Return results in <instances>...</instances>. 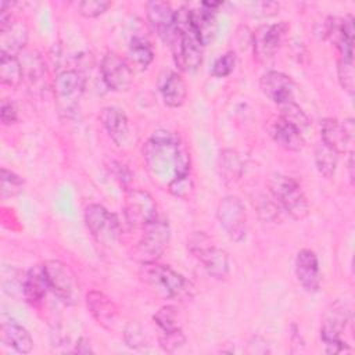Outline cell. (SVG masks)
<instances>
[{"label":"cell","instance_id":"obj_41","mask_svg":"<svg viewBox=\"0 0 355 355\" xmlns=\"http://www.w3.org/2000/svg\"><path fill=\"white\" fill-rule=\"evenodd\" d=\"M0 118H1L3 125H11V123L17 122V119H18V111H17L15 104H14L11 100H8V98L1 100Z\"/></svg>","mask_w":355,"mask_h":355},{"label":"cell","instance_id":"obj_36","mask_svg":"<svg viewBox=\"0 0 355 355\" xmlns=\"http://www.w3.org/2000/svg\"><path fill=\"white\" fill-rule=\"evenodd\" d=\"M194 190V184L190 175L176 176L168 183V191L178 198H189Z\"/></svg>","mask_w":355,"mask_h":355},{"label":"cell","instance_id":"obj_8","mask_svg":"<svg viewBox=\"0 0 355 355\" xmlns=\"http://www.w3.org/2000/svg\"><path fill=\"white\" fill-rule=\"evenodd\" d=\"M171 240V226L168 220L157 218L143 227V234L133 250V258L143 262L157 261Z\"/></svg>","mask_w":355,"mask_h":355},{"label":"cell","instance_id":"obj_4","mask_svg":"<svg viewBox=\"0 0 355 355\" xmlns=\"http://www.w3.org/2000/svg\"><path fill=\"white\" fill-rule=\"evenodd\" d=\"M139 275L148 287L166 298L182 297L187 294L190 288V283L180 273L155 261L143 262Z\"/></svg>","mask_w":355,"mask_h":355},{"label":"cell","instance_id":"obj_1","mask_svg":"<svg viewBox=\"0 0 355 355\" xmlns=\"http://www.w3.org/2000/svg\"><path fill=\"white\" fill-rule=\"evenodd\" d=\"M143 154L154 176L166 179L169 173L172 180L176 176L190 175V154L179 136L169 130H155L144 144Z\"/></svg>","mask_w":355,"mask_h":355},{"label":"cell","instance_id":"obj_20","mask_svg":"<svg viewBox=\"0 0 355 355\" xmlns=\"http://www.w3.org/2000/svg\"><path fill=\"white\" fill-rule=\"evenodd\" d=\"M269 133H270V137L273 139V141L279 147H282L287 151L297 153V151H301L305 146V139H304L302 132L280 116H276L272 121V123L269 126Z\"/></svg>","mask_w":355,"mask_h":355},{"label":"cell","instance_id":"obj_22","mask_svg":"<svg viewBox=\"0 0 355 355\" xmlns=\"http://www.w3.org/2000/svg\"><path fill=\"white\" fill-rule=\"evenodd\" d=\"M49 280L43 265H35L32 266L25 277L22 279V294L26 302L36 306L42 304L44 300L47 291H49Z\"/></svg>","mask_w":355,"mask_h":355},{"label":"cell","instance_id":"obj_31","mask_svg":"<svg viewBox=\"0 0 355 355\" xmlns=\"http://www.w3.org/2000/svg\"><path fill=\"white\" fill-rule=\"evenodd\" d=\"M0 182H1L0 196H1L3 200L21 194L22 190H24V186H25L24 179L19 175H17L15 172H12L7 168H1Z\"/></svg>","mask_w":355,"mask_h":355},{"label":"cell","instance_id":"obj_33","mask_svg":"<svg viewBox=\"0 0 355 355\" xmlns=\"http://www.w3.org/2000/svg\"><path fill=\"white\" fill-rule=\"evenodd\" d=\"M154 322L162 331H169L179 326V312L175 305H164L161 306L155 315L153 316Z\"/></svg>","mask_w":355,"mask_h":355},{"label":"cell","instance_id":"obj_12","mask_svg":"<svg viewBox=\"0 0 355 355\" xmlns=\"http://www.w3.org/2000/svg\"><path fill=\"white\" fill-rule=\"evenodd\" d=\"M125 220L132 227H144L158 218L157 204L153 196L141 189H130L125 194Z\"/></svg>","mask_w":355,"mask_h":355},{"label":"cell","instance_id":"obj_21","mask_svg":"<svg viewBox=\"0 0 355 355\" xmlns=\"http://www.w3.org/2000/svg\"><path fill=\"white\" fill-rule=\"evenodd\" d=\"M100 122L108 136L118 146H122L129 136V122L125 111L119 107H104L100 111Z\"/></svg>","mask_w":355,"mask_h":355},{"label":"cell","instance_id":"obj_24","mask_svg":"<svg viewBox=\"0 0 355 355\" xmlns=\"http://www.w3.org/2000/svg\"><path fill=\"white\" fill-rule=\"evenodd\" d=\"M215 12H216V10L208 8L202 3L198 8L190 10L191 26L202 46L209 44L216 35L218 24H216Z\"/></svg>","mask_w":355,"mask_h":355},{"label":"cell","instance_id":"obj_42","mask_svg":"<svg viewBox=\"0 0 355 355\" xmlns=\"http://www.w3.org/2000/svg\"><path fill=\"white\" fill-rule=\"evenodd\" d=\"M73 351H75V352H78V354H89V352H92L90 341H89L87 338H83V337H82V338H79Z\"/></svg>","mask_w":355,"mask_h":355},{"label":"cell","instance_id":"obj_16","mask_svg":"<svg viewBox=\"0 0 355 355\" xmlns=\"http://www.w3.org/2000/svg\"><path fill=\"white\" fill-rule=\"evenodd\" d=\"M322 141L333 148L336 153H345L348 144L354 136V121L352 118L340 122L336 118H324L320 122Z\"/></svg>","mask_w":355,"mask_h":355},{"label":"cell","instance_id":"obj_23","mask_svg":"<svg viewBox=\"0 0 355 355\" xmlns=\"http://www.w3.org/2000/svg\"><path fill=\"white\" fill-rule=\"evenodd\" d=\"M158 87H159L162 100L168 107L178 108L183 105V103L186 101L187 87L183 78L178 72L165 71L159 76Z\"/></svg>","mask_w":355,"mask_h":355},{"label":"cell","instance_id":"obj_32","mask_svg":"<svg viewBox=\"0 0 355 355\" xmlns=\"http://www.w3.org/2000/svg\"><path fill=\"white\" fill-rule=\"evenodd\" d=\"M280 107V114L279 116L283 118L284 121H287L288 123L294 125L295 128H298L301 132L304 129L308 128L309 125V118L306 116V114L302 111V108L293 101H288V103H284Z\"/></svg>","mask_w":355,"mask_h":355},{"label":"cell","instance_id":"obj_2","mask_svg":"<svg viewBox=\"0 0 355 355\" xmlns=\"http://www.w3.org/2000/svg\"><path fill=\"white\" fill-rule=\"evenodd\" d=\"M268 187L280 209L293 219L302 220L308 216L309 204L297 180L282 173H273L269 178Z\"/></svg>","mask_w":355,"mask_h":355},{"label":"cell","instance_id":"obj_15","mask_svg":"<svg viewBox=\"0 0 355 355\" xmlns=\"http://www.w3.org/2000/svg\"><path fill=\"white\" fill-rule=\"evenodd\" d=\"M147 18L154 32L168 44L176 35V17L166 1H150L146 6Z\"/></svg>","mask_w":355,"mask_h":355},{"label":"cell","instance_id":"obj_9","mask_svg":"<svg viewBox=\"0 0 355 355\" xmlns=\"http://www.w3.org/2000/svg\"><path fill=\"white\" fill-rule=\"evenodd\" d=\"M11 3L1 1L0 4V54L17 55L28 43L29 29L26 24L14 18L8 11Z\"/></svg>","mask_w":355,"mask_h":355},{"label":"cell","instance_id":"obj_11","mask_svg":"<svg viewBox=\"0 0 355 355\" xmlns=\"http://www.w3.org/2000/svg\"><path fill=\"white\" fill-rule=\"evenodd\" d=\"M220 227L232 241H241L247 234V212L237 196H226L220 200L216 211Z\"/></svg>","mask_w":355,"mask_h":355},{"label":"cell","instance_id":"obj_14","mask_svg":"<svg viewBox=\"0 0 355 355\" xmlns=\"http://www.w3.org/2000/svg\"><path fill=\"white\" fill-rule=\"evenodd\" d=\"M101 76L105 86L114 92H125L133 82L130 64L116 53H107L101 61Z\"/></svg>","mask_w":355,"mask_h":355},{"label":"cell","instance_id":"obj_40","mask_svg":"<svg viewBox=\"0 0 355 355\" xmlns=\"http://www.w3.org/2000/svg\"><path fill=\"white\" fill-rule=\"evenodd\" d=\"M258 209H259L258 212L263 220H273L279 215L280 207L276 204V201L270 196V198L269 197L261 198V205L258 207Z\"/></svg>","mask_w":355,"mask_h":355},{"label":"cell","instance_id":"obj_28","mask_svg":"<svg viewBox=\"0 0 355 355\" xmlns=\"http://www.w3.org/2000/svg\"><path fill=\"white\" fill-rule=\"evenodd\" d=\"M0 80L8 87H18L22 83L24 68L17 55L0 54Z\"/></svg>","mask_w":355,"mask_h":355},{"label":"cell","instance_id":"obj_5","mask_svg":"<svg viewBox=\"0 0 355 355\" xmlns=\"http://www.w3.org/2000/svg\"><path fill=\"white\" fill-rule=\"evenodd\" d=\"M85 87L86 78L78 69H64L55 76L53 92L61 116L71 118L76 114Z\"/></svg>","mask_w":355,"mask_h":355},{"label":"cell","instance_id":"obj_17","mask_svg":"<svg viewBox=\"0 0 355 355\" xmlns=\"http://www.w3.org/2000/svg\"><path fill=\"white\" fill-rule=\"evenodd\" d=\"M261 92L277 105L294 100L295 85L293 79L279 71H268L259 79Z\"/></svg>","mask_w":355,"mask_h":355},{"label":"cell","instance_id":"obj_19","mask_svg":"<svg viewBox=\"0 0 355 355\" xmlns=\"http://www.w3.org/2000/svg\"><path fill=\"white\" fill-rule=\"evenodd\" d=\"M295 276L305 291L316 293L320 288L319 262L312 250L302 248L298 251L295 257Z\"/></svg>","mask_w":355,"mask_h":355},{"label":"cell","instance_id":"obj_27","mask_svg":"<svg viewBox=\"0 0 355 355\" xmlns=\"http://www.w3.org/2000/svg\"><path fill=\"white\" fill-rule=\"evenodd\" d=\"M128 57L132 65L139 69H146L154 60V51L146 37L135 35L129 42Z\"/></svg>","mask_w":355,"mask_h":355},{"label":"cell","instance_id":"obj_13","mask_svg":"<svg viewBox=\"0 0 355 355\" xmlns=\"http://www.w3.org/2000/svg\"><path fill=\"white\" fill-rule=\"evenodd\" d=\"M287 31L286 24H266L261 25L251 35V46L254 58L259 64L269 62L280 49L284 33Z\"/></svg>","mask_w":355,"mask_h":355},{"label":"cell","instance_id":"obj_39","mask_svg":"<svg viewBox=\"0 0 355 355\" xmlns=\"http://www.w3.org/2000/svg\"><path fill=\"white\" fill-rule=\"evenodd\" d=\"M111 1L105 0H85L79 3V14L85 18H96L104 14L111 7Z\"/></svg>","mask_w":355,"mask_h":355},{"label":"cell","instance_id":"obj_26","mask_svg":"<svg viewBox=\"0 0 355 355\" xmlns=\"http://www.w3.org/2000/svg\"><path fill=\"white\" fill-rule=\"evenodd\" d=\"M218 171L226 183L237 182L244 172V161L236 150H222L218 158Z\"/></svg>","mask_w":355,"mask_h":355},{"label":"cell","instance_id":"obj_6","mask_svg":"<svg viewBox=\"0 0 355 355\" xmlns=\"http://www.w3.org/2000/svg\"><path fill=\"white\" fill-rule=\"evenodd\" d=\"M189 251L204 265L209 276L226 279L229 275V257L226 251L218 248L204 232H194L187 239Z\"/></svg>","mask_w":355,"mask_h":355},{"label":"cell","instance_id":"obj_30","mask_svg":"<svg viewBox=\"0 0 355 355\" xmlns=\"http://www.w3.org/2000/svg\"><path fill=\"white\" fill-rule=\"evenodd\" d=\"M338 162V153L326 146L323 141H319L315 146V165L322 176L331 179L336 173Z\"/></svg>","mask_w":355,"mask_h":355},{"label":"cell","instance_id":"obj_38","mask_svg":"<svg viewBox=\"0 0 355 355\" xmlns=\"http://www.w3.org/2000/svg\"><path fill=\"white\" fill-rule=\"evenodd\" d=\"M123 340L130 348H140L146 344V334L140 323L130 322L123 331Z\"/></svg>","mask_w":355,"mask_h":355},{"label":"cell","instance_id":"obj_10","mask_svg":"<svg viewBox=\"0 0 355 355\" xmlns=\"http://www.w3.org/2000/svg\"><path fill=\"white\" fill-rule=\"evenodd\" d=\"M85 222L93 237L107 245L116 243L121 237V225L115 214L100 204H90L85 209Z\"/></svg>","mask_w":355,"mask_h":355},{"label":"cell","instance_id":"obj_29","mask_svg":"<svg viewBox=\"0 0 355 355\" xmlns=\"http://www.w3.org/2000/svg\"><path fill=\"white\" fill-rule=\"evenodd\" d=\"M22 68H24V79L26 80L31 90L43 92L47 89L46 67L37 55L28 57L26 62H22Z\"/></svg>","mask_w":355,"mask_h":355},{"label":"cell","instance_id":"obj_25","mask_svg":"<svg viewBox=\"0 0 355 355\" xmlns=\"http://www.w3.org/2000/svg\"><path fill=\"white\" fill-rule=\"evenodd\" d=\"M1 341L19 354H29L33 349V338L29 331L14 320L3 322L0 327Z\"/></svg>","mask_w":355,"mask_h":355},{"label":"cell","instance_id":"obj_18","mask_svg":"<svg viewBox=\"0 0 355 355\" xmlns=\"http://www.w3.org/2000/svg\"><path fill=\"white\" fill-rule=\"evenodd\" d=\"M86 305L93 316V319L104 329L111 330L118 320V306L116 304L105 295L103 291L92 290L86 294Z\"/></svg>","mask_w":355,"mask_h":355},{"label":"cell","instance_id":"obj_34","mask_svg":"<svg viewBox=\"0 0 355 355\" xmlns=\"http://www.w3.org/2000/svg\"><path fill=\"white\" fill-rule=\"evenodd\" d=\"M337 75L341 87L349 94H354L355 87V72H354V62L352 60H343L340 58L337 62Z\"/></svg>","mask_w":355,"mask_h":355},{"label":"cell","instance_id":"obj_7","mask_svg":"<svg viewBox=\"0 0 355 355\" xmlns=\"http://www.w3.org/2000/svg\"><path fill=\"white\" fill-rule=\"evenodd\" d=\"M50 290L67 305H76L80 300V286L72 268L60 261L49 259L43 263Z\"/></svg>","mask_w":355,"mask_h":355},{"label":"cell","instance_id":"obj_43","mask_svg":"<svg viewBox=\"0 0 355 355\" xmlns=\"http://www.w3.org/2000/svg\"><path fill=\"white\" fill-rule=\"evenodd\" d=\"M348 172H349V179L351 182H354V153L351 151L349 153V157H348Z\"/></svg>","mask_w":355,"mask_h":355},{"label":"cell","instance_id":"obj_35","mask_svg":"<svg viewBox=\"0 0 355 355\" xmlns=\"http://www.w3.org/2000/svg\"><path fill=\"white\" fill-rule=\"evenodd\" d=\"M236 67V53L226 51L220 57H218L211 68V75L215 78H225L233 72Z\"/></svg>","mask_w":355,"mask_h":355},{"label":"cell","instance_id":"obj_37","mask_svg":"<svg viewBox=\"0 0 355 355\" xmlns=\"http://www.w3.org/2000/svg\"><path fill=\"white\" fill-rule=\"evenodd\" d=\"M184 343H186V337L180 327L169 330V331H162V334L159 336L161 348L169 354L179 349Z\"/></svg>","mask_w":355,"mask_h":355},{"label":"cell","instance_id":"obj_3","mask_svg":"<svg viewBox=\"0 0 355 355\" xmlns=\"http://www.w3.org/2000/svg\"><path fill=\"white\" fill-rule=\"evenodd\" d=\"M351 319V306L344 300H336L331 302L322 318L320 338L329 354L349 352L351 348L341 340L348 322Z\"/></svg>","mask_w":355,"mask_h":355}]
</instances>
